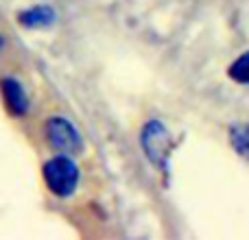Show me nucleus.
<instances>
[{
  "mask_svg": "<svg viewBox=\"0 0 249 240\" xmlns=\"http://www.w3.org/2000/svg\"><path fill=\"white\" fill-rule=\"evenodd\" d=\"M0 46H2V39H0Z\"/></svg>",
  "mask_w": 249,
  "mask_h": 240,
  "instance_id": "8",
  "label": "nucleus"
},
{
  "mask_svg": "<svg viewBox=\"0 0 249 240\" xmlns=\"http://www.w3.org/2000/svg\"><path fill=\"white\" fill-rule=\"evenodd\" d=\"M46 137H48V144L64 155H74L83 149L79 131L72 127V122H68L61 116H53L46 122Z\"/></svg>",
  "mask_w": 249,
  "mask_h": 240,
  "instance_id": "2",
  "label": "nucleus"
},
{
  "mask_svg": "<svg viewBox=\"0 0 249 240\" xmlns=\"http://www.w3.org/2000/svg\"><path fill=\"white\" fill-rule=\"evenodd\" d=\"M55 20V11L51 7H33L20 13V22L24 26H46Z\"/></svg>",
  "mask_w": 249,
  "mask_h": 240,
  "instance_id": "5",
  "label": "nucleus"
},
{
  "mask_svg": "<svg viewBox=\"0 0 249 240\" xmlns=\"http://www.w3.org/2000/svg\"><path fill=\"white\" fill-rule=\"evenodd\" d=\"M0 92H2L4 105H7V109L13 114V116L26 114L29 101H26L24 90H22V86L16 81V79H2V81H0Z\"/></svg>",
  "mask_w": 249,
  "mask_h": 240,
  "instance_id": "4",
  "label": "nucleus"
},
{
  "mask_svg": "<svg viewBox=\"0 0 249 240\" xmlns=\"http://www.w3.org/2000/svg\"><path fill=\"white\" fill-rule=\"evenodd\" d=\"M230 142L241 157L249 159V124H236L230 129Z\"/></svg>",
  "mask_w": 249,
  "mask_h": 240,
  "instance_id": "6",
  "label": "nucleus"
},
{
  "mask_svg": "<svg viewBox=\"0 0 249 240\" xmlns=\"http://www.w3.org/2000/svg\"><path fill=\"white\" fill-rule=\"evenodd\" d=\"M230 77L241 86H249V51L243 52L232 66H230Z\"/></svg>",
  "mask_w": 249,
  "mask_h": 240,
  "instance_id": "7",
  "label": "nucleus"
},
{
  "mask_svg": "<svg viewBox=\"0 0 249 240\" xmlns=\"http://www.w3.org/2000/svg\"><path fill=\"white\" fill-rule=\"evenodd\" d=\"M142 149L144 155L155 164V166H164L166 157L171 153V136H168V129L164 127L158 120H151L149 124H144L142 129Z\"/></svg>",
  "mask_w": 249,
  "mask_h": 240,
  "instance_id": "3",
  "label": "nucleus"
},
{
  "mask_svg": "<svg viewBox=\"0 0 249 240\" xmlns=\"http://www.w3.org/2000/svg\"><path fill=\"white\" fill-rule=\"evenodd\" d=\"M44 179L57 197H70L79 184V168L68 155H59L44 164Z\"/></svg>",
  "mask_w": 249,
  "mask_h": 240,
  "instance_id": "1",
  "label": "nucleus"
}]
</instances>
